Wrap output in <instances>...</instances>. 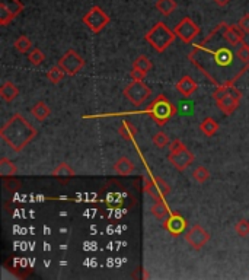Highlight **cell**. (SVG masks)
<instances>
[{"label":"cell","mask_w":249,"mask_h":280,"mask_svg":"<svg viewBox=\"0 0 249 280\" xmlns=\"http://www.w3.org/2000/svg\"><path fill=\"white\" fill-rule=\"evenodd\" d=\"M176 8H178V5L175 0H158L156 2V9L165 16H169Z\"/></svg>","instance_id":"obj_26"},{"label":"cell","mask_w":249,"mask_h":280,"mask_svg":"<svg viewBox=\"0 0 249 280\" xmlns=\"http://www.w3.org/2000/svg\"><path fill=\"white\" fill-rule=\"evenodd\" d=\"M28 60H29V63L32 64V66H39V64L44 63L45 56L39 49H32V50L29 51V54H28Z\"/></svg>","instance_id":"obj_30"},{"label":"cell","mask_w":249,"mask_h":280,"mask_svg":"<svg viewBox=\"0 0 249 280\" xmlns=\"http://www.w3.org/2000/svg\"><path fill=\"white\" fill-rule=\"evenodd\" d=\"M59 64L64 69V72L69 76H76L85 66V59L82 56H79L73 49L67 50L62 56V59L59 60Z\"/></svg>","instance_id":"obj_9"},{"label":"cell","mask_w":249,"mask_h":280,"mask_svg":"<svg viewBox=\"0 0 249 280\" xmlns=\"http://www.w3.org/2000/svg\"><path fill=\"white\" fill-rule=\"evenodd\" d=\"M19 95V89L13 85L12 82H5L0 88V97L6 102H12Z\"/></svg>","instance_id":"obj_21"},{"label":"cell","mask_w":249,"mask_h":280,"mask_svg":"<svg viewBox=\"0 0 249 280\" xmlns=\"http://www.w3.org/2000/svg\"><path fill=\"white\" fill-rule=\"evenodd\" d=\"M133 67L141 70V72H144L147 75L150 70H152V67H153V63H152V60H150L147 56H138L137 59L134 60V63H133Z\"/></svg>","instance_id":"obj_28"},{"label":"cell","mask_w":249,"mask_h":280,"mask_svg":"<svg viewBox=\"0 0 249 280\" xmlns=\"http://www.w3.org/2000/svg\"><path fill=\"white\" fill-rule=\"evenodd\" d=\"M16 174H18V166L8 158H2L0 159V177L11 178V177H15Z\"/></svg>","instance_id":"obj_23"},{"label":"cell","mask_w":249,"mask_h":280,"mask_svg":"<svg viewBox=\"0 0 249 280\" xmlns=\"http://www.w3.org/2000/svg\"><path fill=\"white\" fill-rule=\"evenodd\" d=\"M187 219L179 215V213H174L171 212L169 216L165 219L163 222V228L168 230L172 237H179L181 234H184L187 229Z\"/></svg>","instance_id":"obj_12"},{"label":"cell","mask_w":249,"mask_h":280,"mask_svg":"<svg viewBox=\"0 0 249 280\" xmlns=\"http://www.w3.org/2000/svg\"><path fill=\"white\" fill-rule=\"evenodd\" d=\"M24 11V3L19 0H0V25L6 26Z\"/></svg>","instance_id":"obj_10"},{"label":"cell","mask_w":249,"mask_h":280,"mask_svg":"<svg viewBox=\"0 0 249 280\" xmlns=\"http://www.w3.org/2000/svg\"><path fill=\"white\" fill-rule=\"evenodd\" d=\"M188 60L216 86L233 85L249 67L242 63L236 53L229 47L220 45L210 49L206 41L192 49L188 54Z\"/></svg>","instance_id":"obj_1"},{"label":"cell","mask_w":249,"mask_h":280,"mask_svg":"<svg viewBox=\"0 0 249 280\" xmlns=\"http://www.w3.org/2000/svg\"><path fill=\"white\" fill-rule=\"evenodd\" d=\"M181 149H185V146H184V143L179 139H175L169 143V151H171V152H178V151H181Z\"/></svg>","instance_id":"obj_35"},{"label":"cell","mask_w":249,"mask_h":280,"mask_svg":"<svg viewBox=\"0 0 249 280\" xmlns=\"http://www.w3.org/2000/svg\"><path fill=\"white\" fill-rule=\"evenodd\" d=\"M192 178L195 179L198 184H204L207 179L210 178V171L206 166H197L192 171Z\"/></svg>","instance_id":"obj_29"},{"label":"cell","mask_w":249,"mask_h":280,"mask_svg":"<svg viewBox=\"0 0 249 280\" xmlns=\"http://www.w3.org/2000/svg\"><path fill=\"white\" fill-rule=\"evenodd\" d=\"M13 47L16 49L18 53H22V54H25V53H28V51L32 49V42H31L29 37H26V35H19L18 38L15 39V42H13Z\"/></svg>","instance_id":"obj_27"},{"label":"cell","mask_w":249,"mask_h":280,"mask_svg":"<svg viewBox=\"0 0 249 280\" xmlns=\"http://www.w3.org/2000/svg\"><path fill=\"white\" fill-rule=\"evenodd\" d=\"M217 104V108L226 115H230L232 113H235L239 107V98L233 97V95H226L222 100L216 101Z\"/></svg>","instance_id":"obj_16"},{"label":"cell","mask_w":249,"mask_h":280,"mask_svg":"<svg viewBox=\"0 0 249 280\" xmlns=\"http://www.w3.org/2000/svg\"><path fill=\"white\" fill-rule=\"evenodd\" d=\"M187 244H189L194 250H201L207 242L210 241V234L200 225H192L184 235Z\"/></svg>","instance_id":"obj_11"},{"label":"cell","mask_w":249,"mask_h":280,"mask_svg":"<svg viewBox=\"0 0 249 280\" xmlns=\"http://www.w3.org/2000/svg\"><path fill=\"white\" fill-rule=\"evenodd\" d=\"M51 175H53V177H56V178H63V177H64V178H73V177H76V172H75V169L69 165V164H66V162H60L59 165L53 169Z\"/></svg>","instance_id":"obj_20"},{"label":"cell","mask_w":249,"mask_h":280,"mask_svg":"<svg viewBox=\"0 0 249 280\" xmlns=\"http://www.w3.org/2000/svg\"><path fill=\"white\" fill-rule=\"evenodd\" d=\"M153 143L158 146V148H165V146H168L169 143H171V140L168 137V134L166 133H163V131H158L155 136H153Z\"/></svg>","instance_id":"obj_33"},{"label":"cell","mask_w":249,"mask_h":280,"mask_svg":"<svg viewBox=\"0 0 249 280\" xmlns=\"http://www.w3.org/2000/svg\"><path fill=\"white\" fill-rule=\"evenodd\" d=\"M150 212H152V215L156 217V219H166V217L169 216V213H171L169 206L165 203L163 199L155 200V204L150 207Z\"/></svg>","instance_id":"obj_19"},{"label":"cell","mask_w":249,"mask_h":280,"mask_svg":"<svg viewBox=\"0 0 249 280\" xmlns=\"http://www.w3.org/2000/svg\"><path fill=\"white\" fill-rule=\"evenodd\" d=\"M198 88L197 82L191 76H182L176 83H175V89L178 90L184 98H189Z\"/></svg>","instance_id":"obj_15"},{"label":"cell","mask_w":249,"mask_h":280,"mask_svg":"<svg viewBox=\"0 0 249 280\" xmlns=\"http://www.w3.org/2000/svg\"><path fill=\"white\" fill-rule=\"evenodd\" d=\"M169 164L174 166L176 171H184L194 162V153H191L185 149H181L178 152H171L168 156Z\"/></svg>","instance_id":"obj_13"},{"label":"cell","mask_w":249,"mask_h":280,"mask_svg":"<svg viewBox=\"0 0 249 280\" xmlns=\"http://www.w3.org/2000/svg\"><path fill=\"white\" fill-rule=\"evenodd\" d=\"M66 75H67V73L64 72V69H63L60 64H57V66H53L50 70L47 72V79L50 80L51 83L57 85V83L62 82Z\"/></svg>","instance_id":"obj_25"},{"label":"cell","mask_w":249,"mask_h":280,"mask_svg":"<svg viewBox=\"0 0 249 280\" xmlns=\"http://www.w3.org/2000/svg\"><path fill=\"white\" fill-rule=\"evenodd\" d=\"M130 76L133 80H143L144 77H146V73L144 72H141V70H138V69H134L133 67V70L130 72Z\"/></svg>","instance_id":"obj_36"},{"label":"cell","mask_w":249,"mask_h":280,"mask_svg":"<svg viewBox=\"0 0 249 280\" xmlns=\"http://www.w3.org/2000/svg\"><path fill=\"white\" fill-rule=\"evenodd\" d=\"M175 37H176V34H175L174 31H171V29L166 26V24L158 22V24L153 26L149 32L144 35V39L152 45V49H155V51L163 53V51L166 50V49L174 42Z\"/></svg>","instance_id":"obj_4"},{"label":"cell","mask_w":249,"mask_h":280,"mask_svg":"<svg viewBox=\"0 0 249 280\" xmlns=\"http://www.w3.org/2000/svg\"><path fill=\"white\" fill-rule=\"evenodd\" d=\"M134 169H136V165L133 164V161H130V159L125 158V156H121V158L114 164V171H115L118 175H123V177L133 174Z\"/></svg>","instance_id":"obj_17"},{"label":"cell","mask_w":249,"mask_h":280,"mask_svg":"<svg viewBox=\"0 0 249 280\" xmlns=\"http://www.w3.org/2000/svg\"><path fill=\"white\" fill-rule=\"evenodd\" d=\"M143 187H144V191L149 194L153 200L165 199L171 193L169 184L163 178H161V177H144Z\"/></svg>","instance_id":"obj_7"},{"label":"cell","mask_w":249,"mask_h":280,"mask_svg":"<svg viewBox=\"0 0 249 280\" xmlns=\"http://www.w3.org/2000/svg\"><path fill=\"white\" fill-rule=\"evenodd\" d=\"M200 130L207 136V137H213L216 133H217V130H219V124H217V121L212 118V117H206L203 121H201V124H200Z\"/></svg>","instance_id":"obj_24"},{"label":"cell","mask_w":249,"mask_h":280,"mask_svg":"<svg viewBox=\"0 0 249 280\" xmlns=\"http://www.w3.org/2000/svg\"><path fill=\"white\" fill-rule=\"evenodd\" d=\"M224 41L230 45V47H237L243 42V31L237 25H227L224 22L223 29H222Z\"/></svg>","instance_id":"obj_14"},{"label":"cell","mask_w":249,"mask_h":280,"mask_svg":"<svg viewBox=\"0 0 249 280\" xmlns=\"http://www.w3.org/2000/svg\"><path fill=\"white\" fill-rule=\"evenodd\" d=\"M236 54L242 63L249 66V45L245 41L239 45V49L236 50Z\"/></svg>","instance_id":"obj_31"},{"label":"cell","mask_w":249,"mask_h":280,"mask_svg":"<svg viewBox=\"0 0 249 280\" xmlns=\"http://www.w3.org/2000/svg\"><path fill=\"white\" fill-rule=\"evenodd\" d=\"M235 232H236L239 237H248L249 235V220L246 219H240L235 225Z\"/></svg>","instance_id":"obj_32"},{"label":"cell","mask_w":249,"mask_h":280,"mask_svg":"<svg viewBox=\"0 0 249 280\" xmlns=\"http://www.w3.org/2000/svg\"><path fill=\"white\" fill-rule=\"evenodd\" d=\"M200 31H201L200 26L191 18H188V16L182 18L174 29L176 37L181 39L184 44H191L194 39L198 37Z\"/></svg>","instance_id":"obj_8"},{"label":"cell","mask_w":249,"mask_h":280,"mask_svg":"<svg viewBox=\"0 0 249 280\" xmlns=\"http://www.w3.org/2000/svg\"><path fill=\"white\" fill-rule=\"evenodd\" d=\"M144 114H149L152 120L158 126H165L166 123L171 121V118L176 114V107L171 102V100L166 95H158L149 107L143 111Z\"/></svg>","instance_id":"obj_3"},{"label":"cell","mask_w":249,"mask_h":280,"mask_svg":"<svg viewBox=\"0 0 249 280\" xmlns=\"http://www.w3.org/2000/svg\"><path fill=\"white\" fill-rule=\"evenodd\" d=\"M219 8H224V6H227L229 3H230V0H213Z\"/></svg>","instance_id":"obj_37"},{"label":"cell","mask_w":249,"mask_h":280,"mask_svg":"<svg viewBox=\"0 0 249 280\" xmlns=\"http://www.w3.org/2000/svg\"><path fill=\"white\" fill-rule=\"evenodd\" d=\"M150 95H152V89L143 80H133L124 88V97L136 107L143 105L149 100Z\"/></svg>","instance_id":"obj_5"},{"label":"cell","mask_w":249,"mask_h":280,"mask_svg":"<svg viewBox=\"0 0 249 280\" xmlns=\"http://www.w3.org/2000/svg\"><path fill=\"white\" fill-rule=\"evenodd\" d=\"M237 26L245 32V34H248L249 32V13L246 15H243L240 19H239V22H237Z\"/></svg>","instance_id":"obj_34"},{"label":"cell","mask_w":249,"mask_h":280,"mask_svg":"<svg viewBox=\"0 0 249 280\" xmlns=\"http://www.w3.org/2000/svg\"><path fill=\"white\" fill-rule=\"evenodd\" d=\"M118 134L124 140L131 142V140L136 139V136H137V128H136V126H133L130 121L124 120V121L120 124V127H118Z\"/></svg>","instance_id":"obj_22"},{"label":"cell","mask_w":249,"mask_h":280,"mask_svg":"<svg viewBox=\"0 0 249 280\" xmlns=\"http://www.w3.org/2000/svg\"><path fill=\"white\" fill-rule=\"evenodd\" d=\"M82 22L93 32L99 34L101 31L111 22V18L101 9L99 6H93L89 9V12L82 18Z\"/></svg>","instance_id":"obj_6"},{"label":"cell","mask_w":249,"mask_h":280,"mask_svg":"<svg viewBox=\"0 0 249 280\" xmlns=\"http://www.w3.org/2000/svg\"><path fill=\"white\" fill-rule=\"evenodd\" d=\"M35 136V127L21 114H13L0 128V137L15 152H22Z\"/></svg>","instance_id":"obj_2"},{"label":"cell","mask_w":249,"mask_h":280,"mask_svg":"<svg viewBox=\"0 0 249 280\" xmlns=\"http://www.w3.org/2000/svg\"><path fill=\"white\" fill-rule=\"evenodd\" d=\"M31 114L34 115V118L38 121H44L47 120L51 114L50 107L44 101H38L32 108H31Z\"/></svg>","instance_id":"obj_18"}]
</instances>
